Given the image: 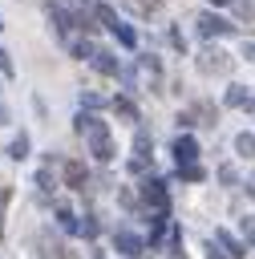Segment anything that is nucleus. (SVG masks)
<instances>
[{
    "label": "nucleus",
    "instance_id": "f257e3e1",
    "mask_svg": "<svg viewBox=\"0 0 255 259\" xmlns=\"http://www.w3.org/2000/svg\"><path fill=\"white\" fill-rule=\"evenodd\" d=\"M198 69H202V73H227V69H231V57H227L223 49H202V53H198Z\"/></svg>",
    "mask_w": 255,
    "mask_h": 259
},
{
    "label": "nucleus",
    "instance_id": "f03ea898",
    "mask_svg": "<svg viewBox=\"0 0 255 259\" xmlns=\"http://www.w3.org/2000/svg\"><path fill=\"white\" fill-rule=\"evenodd\" d=\"M142 202L154 206V210H166V186H162L158 178H146V182H142Z\"/></svg>",
    "mask_w": 255,
    "mask_h": 259
},
{
    "label": "nucleus",
    "instance_id": "7ed1b4c3",
    "mask_svg": "<svg viewBox=\"0 0 255 259\" xmlns=\"http://www.w3.org/2000/svg\"><path fill=\"white\" fill-rule=\"evenodd\" d=\"M231 28H235V24H227V20L215 16V12H202V16H198V32H202V36H223V32H231Z\"/></svg>",
    "mask_w": 255,
    "mask_h": 259
},
{
    "label": "nucleus",
    "instance_id": "20e7f679",
    "mask_svg": "<svg viewBox=\"0 0 255 259\" xmlns=\"http://www.w3.org/2000/svg\"><path fill=\"white\" fill-rule=\"evenodd\" d=\"M93 69H97V73H105V77H117V73H121L117 57H113V53H105V49H97V57H93Z\"/></svg>",
    "mask_w": 255,
    "mask_h": 259
},
{
    "label": "nucleus",
    "instance_id": "39448f33",
    "mask_svg": "<svg viewBox=\"0 0 255 259\" xmlns=\"http://www.w3.org/2000/svg\"><path fill=\"white\" fill-rule=\"evenodd\" d=\"M174 158H178V166H182V162H194V158H198V142H194V138H178V142H174Z\"/></svg>",
    "mask_w": 255,
    "mask_h": 259
},
{
    "label": "nucleus",
    "instance_id": "423d86ee",
    "mask_svg": "<svg viewBox=\"0 0 255 259\" xmlns=\"http://www.w3.org/2000/svg\"><path fill=\"white\" fill-rule=\"evenodd\" d=\"M85 178H89V174H85L81 162H65V182H69L73 190H85Z\"/></svg>",
    "mask_w": 255,
    "mask_h": 259
},
{
    "label": "nucleus",
    "instance_id": "0eeeda50",
    "mask_svg": "<svg viewBox=\"0 0 255 259\" xmlns=\"http://www.w3.org/2000/svg\"><path fill=\"white\" fill-rule=\"evenodd\" d=\"M113 243H117V247H121L125 255H138V251H142V239H138V235H130L125 227H121V231L113 235Z\"/></svg>",
    "mask_w": 255,
    "mask_h": 259
},
{
    "label": "nucleus",
    "instance_id": "6e6552de",
    "mask_svg": "<svg viewBox=\"0 0 255 259\" xmlns=\"http://www.w3.org/2000/svg\"><path fill=\"white\" fill-rule=\"evenodd\" d=\"M215 243H219V247H227V251H231L235 259H239V255H247V247H243V243H239V239H235L231 231H215Z\"/></svg>",
    "mask_w": 255,
    "mask_h": 259
},
{
    "label": "nucleus",
    "instance_id": "1a4fd4ad",
    "mask_svg": "<svg viewBox=\"0 0 255 259\" xmlns=\"http://www.w3.org/2000/svg\"><path fill=\"white\" fill-rule=\"evenodd\" d=\"M89 146H93V158H97V162H109V158H113V142H109V134H105V138H89Z\"/></svg>",
    "mask_w": 255,
    "mask_h": 259
},
{
    "label": "nucleus",
    "instance_id": "9d476101",
    "mask_svg": "<svg viewBox=\"0 0 255 259\" xmlns=\"http://www.w3.org/2000/svg\"><path fill=\"white\" fill-rule=\"evenodd\" d=\"M113 113L125 117V121H138V105H134L130 97H113Z\"/></svg>",
    "mask_w": 255,
    "mask_h": 259
},
{
    "label": "nucleus",
    "instance_id": "9b49d317",
    "mask_svg": "<svg viewBox=\"0 0 255 259\" xmlns=\"http://www.w3.org/2000/svg\"><path fill=\"white\" fill-rule=\"evenodd\" d=\"M93 16H97V20L105 24V28H113V24H121V20H117V12H113L109 4H97V8H93Z\"/></svg>",
    "mask_w": 255,
    "mask_h": 259
},
{
    "label": "nucleus",
    "instance_id": "f8f14e48",
    "mask_svg": "<svg viewBox=\"0 0 255 259\" xmlns=\"http://www.w3.org/2000/svg\"><path fill=\"white\" fill-rule=\"evenodd\" d=\"M235 150H239L243 158H255V134H239V138H235Z\"/></svg>",
    "mask_w": 255,
    "mask_h": 259
},
{
    "label": "nucleus",
    "instance_id": "ddd939ff",
    "mask_svg": "<svg viewBox=\"0 0 255 259\" xmlns=\"http://www.w3.org/2000/svg\"><path fill=\"white\" fill-rule=\"evenodd\" d=\"M113 32H117V40H121L125 49H134V45H138V36H134V28H130V24H113Z\"/></svg>",
    "mask_w": 255,
    "mask_h": 259
},
{
    "label": "nucleus",
    "instance_id": "4468645a",
    "mask_svg": "<svg viewBox=\"0 0 255 259\" xmlns=\"http://www.w3.org/2000/svg\"><path fill=\"white\" fill-rule=\"evenodd\" d=\"M8 154H12L16 162H20V158H28V138H24V134H20V138H12V146H8Z\"/></svg>",
    "mask_w": 255,
    "mask_h": 259
},
{
    "label": "nucleus",
    "instance_id": "2eb2a0df",
    "mask_svg": "<svg viewBox=\"0 0 255 259\" xmlns=\"http://www.w3.org/2000/svg\"><path fill=\"white\" fill-rule=\"evenodd\" d=\"M57 223H61V227H65V231H81V227H77V219H73V210H69V206H57Z\"/></svg>",
    "mask_w": 255,
    "mask_h": 259
},
{
    "label": "nucleus",
    "instance_id": "dca6fc26",
    "mask_svg": "<svg viewBox=\"0 0 255 259\" xmlns=\"http://www.w3.org/2000/svg\"><path fill=\"white\" fill-rule=\"evenodd\" d=\"M73 57H81V61H93V57H97V49H93L89 40H77V45H73Z\"/></svg>",
    "mask_w": 255,
    "mask_h": 259
},
{
    "label": "nucleus",
    "instance_id": "f3484780",
    "mask_svg": "<svg viewBox=\"0 0 255 259\" xmlns=\"http://www.w3.org/2000/svg\"><path fill=\"white\" fill-rule=\"evenodd\" d=\"M227 105H247V89L243 85H231L227 89Z\"/></svg>",
    "mask_w": 255,
    "mask_h": 259
},
{
    "label": "nucleus",
    "instance_id": "a211bd4d",
    "mask_svg": "<svg viewBox=\"0 0 255 259\" xmlns=\"http://www.w3.org/2000/svg\"><path fill=\"white\" fill-rule=\"evenodd\" d=\"M178 170H182V178H186V182H198V178H202V166H194V162H182Z\"/></svg>",
    "mask_w": 255,
    "mask_h": 259
},
{
    "label": "nucleus",
    "instance_id": "6ab92c4d",
    "mask_svg": "<svg viewBox=\"0 0 255 259\" xmlns=\"http://www.w3.org/2000/svg\"><path fill=\"white\" fill-rule=\"evenodd\" d=\"M125 4H134V8H138V12H154V8H158V4H162V0H125Z\"/></svg>",
    "mask_w": 255,
    "mask_h": 259
},
{
    "label": "nucleus",
    "instance_id": "aec40b11",
    "mask_svg": "<svg viewBox=\"0 0 255 259\" xmlns=\"http://www.w3.org/2000/svg\"><path fill=\"white\" fill-rule=\"evenodd\" d=\"M0 73H4V77H12V73H16V69H12V57H8L4 49H0Z\"/></svg>",
    "mask_w": 255,
    "mask_h": 259
},
{
    "label": "nucleus",
    "instance_id": "412c9836",
    "mask_svg": "<svg viewBox=\"0 0 255 259\" xmlns=\"http://www.w3.org/2000/svg\"><path fill=\"white\" fill-rule=\"evenodd\" d=\"M243 239L255 243V219H243Z\"/></svg>",
    "mask_w": 255,
    "mask_h": 259
},
{
    "label": "nucleus",
    "instance_id": "4be33fe9",
    "mask_svg": "<svg viewBox=\"0 0 255 259\" xmlns=\"http://www.w3.org/2000/svg\"><path fill=\"white\" fill-rule=\"evenodd\" d=\"M81 105H89V109H97V105H101V97H97V93H81Z\"/></svg>",
    "mask_w": 255,
    "mask_h": 259
},
{
    "label": "nucleus",
    "instance_id": "5701e85b",
    "mask_svg": "<svg viewBox=\"0 0 255 259\" xmlns=\"http://www.w3.org/2000/svg\"><path fill=\"white\" fill-rule=\"evenodd\" d=\"M206 259H227V255H223V251H219V247L210 243V247H206Z\"/></svg>",
    "mask_w": 255,
    "mask_h": 259
},
{
    "label": "nucleus",
    "instance_id": "b1692460",
    "mask_svg": "<svg viewBox=\"0 0 255 259\" xmlns=\"http://www.w3.org/2000/svg\"><path fill=\"white\" fill-rule=\"evenodd\" d=\"M247 190H251V198H255V174H251V178H247Z\"/></svg>",
    "mask_w": 255,
    "mask_h": 259
},
{
    "label": "nucleus",
    "instance_id": "393cba45",
    "mask_svg": "<svg viewBox=\"0 0 255 259\" xmlns=\"http://www.w3.org/2000/svg\"><path fill=\"white\" fill-rule=\"evenodd\" d=\"M4 121H8V109H4V105H0V125H4Z\"/></svg>",
    "mask_w": 255,
    "mask_h": 259
},
{
    "label": "nucleus",
    "instance_id": "a878e982",
    "mask_svg": "<svg viewBox=\"0 0 255 259\" xmlns=\"http://www.w3.org/2000/svg\"><path fill=\"white\" fill-rule=\"evenodd\" d=\"M210 4H227V0H210Z\"/></svg>",
    "mask_w": 255,
    "mask_h": 259
},
{
    "label": "nucleus",
    "instance_id": "bb28decb",
    "mask_svg": "<svg viewBox=\"0 0 255 259\" xmlns=\"http://www.w3.org/2000/svg\"><path fill=\"white\" fill-rule=\"evenodd\" d=\"M130 259H134V255H130Z\"/></svg>",
    "mask_w": 255,
    "mask_h": 259
}]
</instances>
